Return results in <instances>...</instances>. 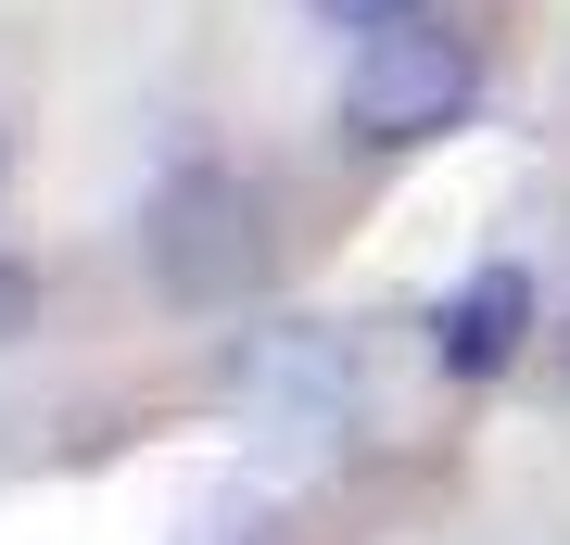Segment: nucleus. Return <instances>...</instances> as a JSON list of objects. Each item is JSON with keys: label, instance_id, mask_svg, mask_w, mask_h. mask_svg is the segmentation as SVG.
Returning a JSON list of instances; mask_svg holds the SVG:
<instances>
[{"label": "nucleus", "instance_id": "f257e3e1", "mask_svg": "<svg viewBox=\"0 0 570 545\" xmlns=\"http://www.w3.org/2000/svg\"><path fill=\"white\" fill-rule=\"evenodd\" d=\"M469 101H482V51H469L456 26H419V13L367 26L355 64H343V127H355L367 153L444 140V127H469Z\"/></svg>", "mask_w": 570, "mask_h": 545}, {"label": "nucleus", "instance_id": "f03ea898", "mask_svg": "<svg viewBox=\"0 0 570 545\" xmlns=\"http://www.w3.org/2000/svg\"><path fill=\"white\" fill-rule=\"evenodd\" d=\"M153 266H165V292H178V304H228V292L266 266V216H254V191L216 178V165H204V178H178V191L153 203Z\"/></svg>", "mask_w": 570, "mask_h": 545}, {"label": "nucleus", "instance_id": "7ed1b4c3", "mask_svg": "<svg viewBox=\"0 0 570 545\" xmlns=\"http://www.w3.org/2000/svg\"><path fill=\"white\" fill-rule=\"evenodd\" d=\"M520 330H532V280H520V266H482V280L444 304V330H431V343H444L456 381H494V368L520 356Z\"/></svg>", "mask_w": 570, "mask_h": 545}, {"label": "nucleus", "instance_id": "20e7f679", "mask_svg": "<svg viewBox=\"0 0 570 545\" xmlns=\"http://www.w3.org/2000/svg\"><path fill=\"white\" fill-rule=\"evenodd\" d=\"M317 26H393V13H419V0H305Z\"/></svg>", "mask_w": 570, "mask_h": 545}]
</instances>
